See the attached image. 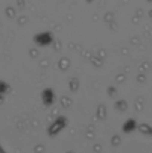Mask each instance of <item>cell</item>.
Listing matches in <instances>:
<instances>
[{
	"instance_id": "cell-1",
	"label": "cell",
	"mask_w": 152,
	"mask_h": 153,
	"mask_svg": "<svg viewBox=\"0 0 152 153\" xmlns=\"http://www.w3.org/2000/svg\"><path fill=\"white\" fill-rule=\"evenodd\" d=\"M66 126H67V118H66V117H59V118H56V120L50 124V127H49V135H50V137L58 135Z\"/></svg>"
},
{
	"instance_id": "cell-2",
	"label": "cell",
	"mask_w": 152,
	"mask_h": 153,
	"mask_svg": "<svg viewBox=\"0 0 152 153\" xmlns=\"http://www.w3.org/2000/svg\"><path fill=\"white\" fill-rule=\"evenodd\" d=\"M52 33L50 32H44V33H37L35 35V42L40 46H47L52 42Z\"/></svg>"
},
{
	"instance_id": "cell-3",
	"label": "cell",
	"mask_w": 152,
	"mask_h": 153,
	"mask_svg": "<svg viewBox=\"0 0 152 153\" xmlns=\"http://www.w3.org/2000/svg\"><path fill=\"white\" fill-rule=\"evenodd\" d=\"M41 100H43V103H44L46 106H50L53 102H55V94H53V91L52 90H44L41 93Z\"/></svg>"
},
{
	"instance_id": "cell-4",
	"label": "cell",
	"mask_w": 152,
	"mask_h": 153,
	"mask_svg": "<svg viewBox=\"0 0 152 153\" xmlns=\"http://www.w3.org/2000/svg\"><path fill=\"white\" fill-rule=\"evenodd\" d=\"M8 91H9L8 83H6V82H3V80H0V100L3 99V96H5Z\"/></svg>"
},
{
	"instance_id": "cell-5",
	"label": "cell",
	"mask_w": 152,
	"mask_h": 153,
	"mask_svg": "<svg viewBox=\"0 0 152 153\" xmlns=\"http://www.w3.org/2000/svg\"><path fill=\"white\" fill-rule=\"evenodd\" d=\"M0 153H5V152H3V150H2V147H0Z\"/></svg>"
}]
</instances>
